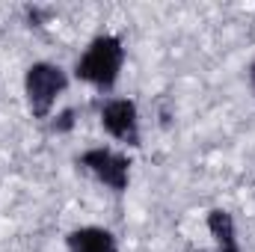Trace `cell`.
Listing matches in <instances>:
<instances>
[{"label": "cell", "mask_w": 255, "mask_h": 252, "mask_svg": "<svg viewBox=\"0 0 255 252\" xmlns=\"http://www.w3.org/2000/svg\"><path fill=\"white\" fill-rule=\"evenodd\" d=\"M122 42L116 36H101L89 45V51L83 54V60L77 63V77L80 80H89L101 89H110L119 77V68H122Z\"/></svg>", "instance_id": "cell-1"}, {"label": "cell", "mask_w": 255, "mask_h": 252, "mask_svg": "<svg viewBox=\"0 0 255 252\" xmlns=\"http://www.w3.org/2000/svg\"><path fill=\"white\" fill-rule=\"evenodd\" d=\"M27 101H30V110L36 119H45L57 101V95L65 89V74L60 65H51V63H36L30 65L27 71Z\"/></svg>", "instance_id": "cell-2"}, {"label": "cell", "mask_w": 255, "mask_h": 252, "mask_svg": "<svg viewBox=\"0 0 255 252\" xmlns=\"http://www.w3.org/2000/svg\"><path fill=\"white\" fill-rule=\"evenodd\" d=\"M83 166L92 169V175L98 181H104L113 190H125L128 187V160L122 154H113L107 148H92L83 154Z\"/></svg>", "instance_id": "cell-3"}, {"label": "cell", "mask_w": 255, "mask_h": 252, "mask_svg": "<svg viewBox=\"0 0 255 252\" xmlns=\"http://www.w3.org/2000/svg\"><path fill=\"white\" fill-rule=\"evenodd\" d=\"M101 125L107 133H113L116 139H125L130 145L139 142V130H136V104L133 101H110L104 110H101Z\"/></svg>", "instance_id": "cell-4"}, {"label": "cell", "mask_w": 255, "mask_h": 252, "mask_svg": "<svg viewBox=\"0 0 255 252\" xmlns=\"http://www.w3.org/2000/svg\"><path fill=\"white\" fill-rule=\"evenodd\" d=\"M68 250L71 252H116V241L104 229H77L68 235Z\"/></svg>", "instance_id": "cell-5"}, {"label": "cell", "mask_w": 255, "mask_h": 252, "mask_svg": "<svg viewBox=\"0 0 255 252\" xmlns=\"http://www.w3.org/2000/svg\"><path fill=\"white\" fill-rule=\"evenodd\" d=\"M208 229H211V235L217 238L220 250H226V247H238L232 214H226V211H211V214H208Z\"/></svg>", "instance_id": "cell-6"}, {"label": "cell", "mask_w": 255, "mask_h": 252, "mask_svg": "<svg viewBox=\"0 0 255 252\" xmlns=\"http://www.w3.org/2000/svg\"><path fill=\"white\" fill-rule=\"evenodd\" d=\"M71 125H74V110H65V113H60V119L54 122V130H68Z\"/></svg>", "instance_id": "cell-7"}, {"label": "cell", "mask_w": 255, "mask_h": 252, "mask_svg": "<svg viewBox=\"0 0 255 252\" xmlns=\"http://www.w3.org/2000/svg\"><path fill=\"white\" fill-rule=\"evenodd\" d=\"M250 86H253V92H255V63L250 65Z\"/></svg>", "instance_id": "cell-8"}, {"label": "cell", "mask_w": 255, "mask_h": 252, "mask_svg": "<svg viewBox=\"0 0 255 252\" xmlns=\"http://www.w3.org/2000/svg\"><path fill=\"white\" fill-rule=\"evenodd\" d=\"M220 252H241L238 247H226V250H220Z\"/></svg>", "instance_id": "cell-9"}]
</instances>
